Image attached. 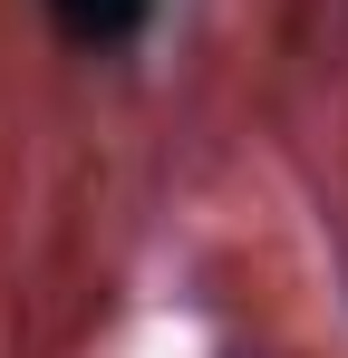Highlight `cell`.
<instances>
[{
  "instance_id": "obj_1",
  "label": "cell",
  "mask_w": 348,
  "mask_h": 358,
  "mask_svg": "<svg viewBox=\"0 0 348 358\" xmlns=\"http://www.w3.org/2000/svg\"><path fill=\"white\" fill-rule=\"evenodd\" d=\"M49 29L68 39V49L116 59V49H136V39L155 29V0H49Z\"/></svg>"
}]
</instances>
